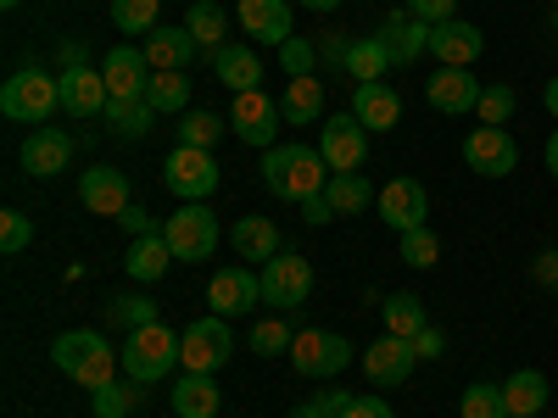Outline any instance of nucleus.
<instances>
[{"label":"nucleus","instance_id":"nucleus-36","mask_svg":"<svg viewBox=\"0 0 558 418\" xmlns=\"http://www.w3.org/2000/svg\"><path fill=\"white\" fill-rule=\"evenodd\" d=\"M107 323H112V330H123V335H134V330H146V323H157V302L140 296V291L112 296L107 302Z\"/></svg>","mask_w":558,"mask_h":418},{"label":"nucleus","instance_id":"nucleus-39","mask_svg":"<svg viewBox=\"0 0 558 418\" xmlns=\"http://www.w3.org/2000/svg\"><path fill=\"white\" fill-rule=\"evenodd\" d=\"M157 17H162V0H112L118 34H151Z\"/></svg>","mask_w":558,"mask_h":418},{"label":"nucleus","instance_id":"nucleus-17","mask_svg":"<svg viewBox=\"0 0 558 418\" xmlns=\"http://www.w3.org/2000/svg\"><path fill=\"white\" fill-rule=\"evenodd\" d=\"M425 101L447 118H470L481 107V78L470 67H436V78L425 84Z\"/></svg>","mask_w":558,"mask_h":418},{"label":"nucleus","instance_id":"nucleus-27","mask_svg":"<svg viewBox=\"0 0 558 418\" xmlns=\"http://www.w3.org/2000/svg\"><path fill=\"white\" fill-rule=\"evenodd\" d=\"M241 28L257 34V45L291 39V0H241Z\"/></svg>","mask_w":558,"mask_h":418},{"label":"nucleus","instance_id":"nucleus-58","mask_svg":"<svg viewBox=\"0 0 558 418\" xmlns=\"http://www.w3.org/2000/svg\"><path fill=\"white\" fill-rule=\"evenodd\" d=\"M542 107L553 112V123H558V78H547V89H542Z\"/></svg>","mask_w":558,"mask_h":418},{"label":"nucleus","instance_id":"nucleus-53","mask_svg":"<svg viewBox=\"0 0 558 418\" xmlns=\"http://www.w3.org/2000/svg\"><path fill=\"white\" fill-rule=\"evenodd\" d=\"M531 279H536V285H547V291L558 285V246H553V251H542V257L531 262Z\"/></svg>","mask_w":558,"mask_h":418},{"label":"nucleus","instance_id":"nucleus-16","mask_svg":"<svg viewBox=\"0 0 558 418\" xmlns=\"http://www.w3.org/2000/svg\"><path fill=\"white\" fill-rule=\"evenodd\" d=\"M380 218L386 229H397V235H408V229H425V212H430V190L418 179H391L380 190Z\"/></svg>","mask_w":558,"mask_h":418},{"label":"nucleus","instance_id":"nucleus-4","mask_svg":"<svg viewBox=\"0 0 558 418\" xmlns=\"http://www.w3.org/2000/svg\"><path fill=\"white\" fill-rule=\"evenodd\" d=\"M62 107V89H57V73H45V67H23L12 73L7 84H0V112H7L12 123H45Z\"/></svg>","mask_w":558,"mask_h":418},{"label":"nucleus","instance_id":"nucleus-18","mask_svg":"<svg viewBox=\"0 0 558 418\" xmlns=\"http://www.w3.org/2000/svg\"><path fill=\"white\" fill-rule=\"evenodd\" d=\"M23 173H34V179H57L68 162H73V134L68 128H51V123H39L28 139H23Z\"/></svg>","mask_w":558,"mask_h":418},{"label":"nucleus","instance_id":"nucleus-14","mask_svg":"<svg viewBox=\"0 0 558 418\" xmlns=\"http://www.w3.org/2000/svg\"><path fill=\"white\" fill-rule=\"evenodd\" d=\"M413 362H418V352L402 335H380L375 346H363V374H368V385H375V391H397L413 374Z\"/></svg>","mask_w":558,"mask_h":418},{"label":"nucleus","instance_id":"nucleus-15","mask_svg":"<svg viewBox=\"0 0 558 418\" xmlns=\"http://www.w3.org/2000/svg\"><path fill=\"white\" fill-rule=\"evenodd\" d=\"M57 89H62V112H68L73 123H78V118H101L107 101H112L101 67H62V73H57Z\"/></svg>","mask_w":558,"mask_h":418},{"label":"nucleus","instance_id":"nucleus-11","mask_svg":"<svg viewBox=\"0 0 558 418\" xmlns=\"http://www.w3.org/2000/svg\"><path fill=\"white\" fill-rule=\"evenodd\" d=\"M463 162H470L481 179H508V173L520 168V139L508 134V128L481 123L470 139H463Z\"/></svg>","mask_w":558,"mask_h":418},{"label":"nucleus","instance_id":"nucleus-52","mask_svg":"<svg viewBox=\"0 0 558 418\" xmlns=\"http://www.w3.org/2000/svg\"><path fill=\"white\" fill-rule=\"evenodd\" d=\"M330 218H336V207H330V196H324V190L302 201V223H313V229H324V223H330Z\"/></svg>","mask_w":558,"mask_h":418},{"label":"nucleus","instance_id":"nucleus-37","mask_svg":"<svg viewBox=\"0 0 558 418\" xmlns=\"http://www.w3.org/2000/svg\"><path fill=\"white\" fill-rule=\"evenodd\" d=\"M184 101H191V78L184 73H151V89H146V107L162 118H173V112H184Z\"/></svg>","mask_w":558,"mask_h":418},{"label":"nucleus","instance_id":"nucleus-48","mask_svg":"<svg viewBox=\"0 0 558 418\" xmlns=\"http://www.w3.org/2000/svg\"><path fill=\"white\" fill-rule=\"evenodd\" d=\"M347 391H324V396H307V402H296L291 407V418H341L347 413Z\"/></svg>","mask_w":558,"mask_h":418},{"label":"nucleus","instance_id":"nucleus-46","mask_svg":"<svg viewBox=\"0 0 558 418\" xmlns=\"http://www.w3.org/2000/svg\"><path fill=\"white\" fill-rule=\"evenodd\" d=\"M514 101H520V96H514V89H508V84H486V89H481V107H475V112H481V123L502 128L508 118H514Z\"/></svg>","mask_w":558,"mask_h":418},{"label":"nucleus","instance_id":"nucleus-31","mask_svg":"<svg viewBox=\"0 0 558 418\" xmlns=\"http://www.w3.org/2000/svg\"><path fill=\"white\" fill-rule=\"evenodd\" d=\"M380 318H386V335H402V341H413L418 330H425V302H418L413 291H397V296H386L380 302Z\"/></svg>","mask_w":558,"mask_h":418},{"label":"nucleus","instance_id":"nucleus-63","mask_svg":"<svg viewBox=\"0 0 558 418\" xmlns=\"http://www.w3.org/2000/svg\"><path fill=\"white\" fill-rule=\"evenodd\" d=\"M536 418H542V413H536Z\"/></svg>","mask_w":558,"mask_h":418},{"label":"nucleus","instance_id":"nucleus-32","mask_svg":"<svg viewBox=\"0 0 558 418\" xmlns=\"http://www.w3.org/2000/svg\"><path fill=\"white\" fill-rule=\"evenodd\" d=\"M386 67H391V57H386L380 34H363V39H352V45H347V67H341V73H352L357 84L386 78Z\"/></svg>","mask_w":558,"mask_h":418},{"label":"nucleus","instance_id":"nucleus-21","mask_svg":"<svg viewBox=\"0 0 558 418\" xmlns=\"http://www.w3.org/2000/svg\"><path fill=\"white\" fill-rule=\"evenodd\" d=\"M481 51H486V34H481L475 23L452 17V23H436V28H430V57H436V67H470V62H481Z\"/></svg>","mask_w":558,"mask_h":418},{"label":"nucleus","instance_id":"nucleus-34","mask_svg":"<svg viewBox=\"0 0 558 418\" xmlns=\"http://www.w3.org/2000/svg\"><path fill=\"white\" fill-rule=\"evenodd\" d=\"M229 241H235V251L241 257H279V229L268 223V218H241L235 229H229Z\"/></svg>","mask_w":558,"mask_h":418},{"label":"nucleus","instance_id":"nucleus-51","mask_svg":"<svg viewBox=\"0 0 558 418\" xmlns=\"http://www.w3.org/2000/svg\"><path fill=\"white\" fill-rule=\"evenodd\" d=\"M118 223L129 229V235H162V229H168V218H151V212H140V207H129Z\"/></svg>","mask_w":558,"mask_h":418},{"label":"nucleus","instance_id":"nucleus-23","mask_svg":"<svg viewBox=\"0 0 558 418\" xmlns=\"http://www.w3.org/2000/svg\"><path fill=\"white\" fill-rule=\"evenodd\" d=\"M78 201H84V212H96V218H123L129 212V179L118 168H89L78 179Z\"/></svg>","mask_w":558,"mask_h":418},{"label":"nucleus","instance_id":"nucleus-25","mask_svg":"<svg viewBox=\"0 0 558 418\" xmlns=\"http://www.w3.org/2000/svg\"><path fill=\"white\" fill-rule=\"evenodd\" d=\"M213 78H218L223 89H235V96H246V89H263L257 45H223V51H213Z\"/></svg>","mask_w":558,"mask_h":418},{"label":"nucleus","instance_id":"nucleus-44","mask_svg":"<svg viewBox=\"0 0 558 418\" xmlns=\"http://www.w3.org/2000/svg\"><path fill=\"white\" fill-rule=\"evenodd\" d=\"M96 396V418H129L134 407H140V391H134V380L123 385V380H112V385H101V391H89Z\"/></svg>","mask_w":558,"mask_h":418},{"label":"nucleus","instance_id":"nucleus-2","mask_svg":"<svg viewBox=\"0 0 558 418\" xmlns=\"http://www.w3.org/2000/svg\"><path fill=\"white\" fill-rule=\"evenodd\" d=\"M51 362L84 391H101L118 380V346H107V335L96 330H68L51 341Z\"/></svg>","mask_w":558,"mask_h":418},{"label":"nucleus","instance_id":"nucleus-56","mask_svg":"<svg viewBox=\"0 0 558 418\" xmlns=\"http://www.w3.org/2000/svg\"><path fill=\"white\" fill-rule=\"evenodd\" d=\"M318 57L330 62V67H347V39H341V34H324V39H318Z\"/></svg>","mask_w":558,"mask_h":418},{"label":"nucleus","instance_id":"nucleus-33","mask_svg":"<svg viewBox=\"0 0 558 418\" xmlns=\"http://www.w3.org/2000/svg\"><path fill=\"white\" fill-rule=\"evenodd\" d=\"M184 28H191V39L202 45V51H223V34H229V17L218 0H196L191 12H184Z\"/></svg>","mask_w":558,"mask_h":418},{"label":"nucleus","instance_id":"nucleus-9","mask_svg":"<svg viewBox=\"0 0 558 418\" xmlns=\"http://www.w3.org/2000/svg\"><path fill=\"white\" fill-rule=\"evenodd\" d=\"M162 184H168L179 201H207V196L218 190V162H213V151H202V146H173L168 162H162Z\"/></svg>","mask_w":558,"mask_h":418},{"label":"nucleus","instance_id":"nucleus-59","mask_svg":"<svg viewBox=\"0 0 558 418\" xmlns=\"http://www.w3.org/2000/svg\"><path fill=\"white\" fill-rule=\"evenodd\" d=\"M542 157H547V173H553V179H558V128H553V134H547V151H542Z\"/></svg>","mask_w":558,"mask_h":418},{"label":"nucleus","instance_id":"nucleus-60","mask_svg":"<svg viewBox=\"0 0 558 418\" xmlns=\"http://www.w3.org/2000/svg\"><path fill=\"white\" fill-rule=\"evenodd\" d=\"M0 7H7V12H17V7H23V0H0Z\"/></svg>","mask_w":558,"mask_h":418},{"label":"nucleus","instance_id":"nucleus-40","mask_svg":"<svg viewBox=\"0 0 558 418\" xmlns=\"http://www.w3.org/2000/svg\"><path fill=\"white\" fill-rule=\"evenodd\" d=\"M223 123H229V118H218V112H184L173 128H179V146H202V151H213V146H218V134H223Z\"/></svg>","mask_w":558,"mask_h":418},{"label":"nucleus","instance_id":"nucleus-61","mask_svg":"<svg viewBox=\"0 0 558 418\" xmlns=\"http://www.w3.org/2000/svg\"><path fill=\"white\" fill-rule=\"evenodd\" d=\"M553 302H558V285H553Z\"/></svg>","mask_w":558,"mask_h":418},{"label":"nucleus","instance_id":"nucleus-43","mask_svg":"<svg viewBox=\"0 0 558 418\" xmlns=\"http://www.w3.org/2000/svg\"><path fill=\"white\" fill-rule=\"evenodd\" d=\"M291 341H296V330H291L286 318H263V323H252V352H257V357L291 352Z\"/></svg>","mask_w":558,"mask_h":418},{"label":"nucleus","instance_id":"nucleus-8","mask_svg":"<svg viewBox=\"0 0 558 418\" xmlns=\"http://www.w3.org/2000/svg\"><path fill=\"white\" fill-rule=\"evenodd\" d=\"M168 246H173V262H207L218 251V218L202 207V201H184L179 212H168Z\"/></svg>","mask_w":558,"mask_h":418},{"label":"nucleus","instance_id":"nucleus-41","mask_svg":"<svg viewBox=\"0 0 558 418\" xmlns=\"http://www.w3.org/2000/svg\"><path fill=\"white\" fill-rule=\"evenodd\" d=\"M458 413H463V418H508V402H502V385H492V380H475L470 391H463V402H458Z\"/></svg>","mask_w":558,"mask_h":418},{"label":"nucleus","instance_id":"nucleus-26","mask_svg":"<svg viewBox=\"0 0 558 418\" xmlns=\"http://www.w3.org/2000/svg\"><path fill=\"white\" fill-rule=\"evenodd\" d=\"M168 402H173L179 418H218V407H223L213 374H191V368H184V374L168 385Z\"/></svg>","mask_w":558,"mask_h":418},{"label":"nucleus","instance_id":"nucleus-54","mask_svg":"<svg viewBox=\"0 0 558 418\" xmlns=\"http://www.w3.org/2000/svg\"><path fill=\"white\" fill-rule=\"evenodd\" d=\"M413 352H418V357H441V352H447V341H441L436 323H425V330L413 335Z\"/></svg>","mask_w":558,"mask_h":418},{"label":"nucleus","instance_id":"nucleus-28","mask_svg":"<svg viewBox=\"0 0 558 418\" xmlns=\"http://www.w3.org/2000/svg\"><path fill=\"white\" fill-rule=\"evenodd\" d=\"M547 374L542 368H520V374L502 380V402H508V418H536L547 407Z\"/></svg>","mask_w":558,"mask_h":418},{"label":"nucleus","instance_id":"nucleus-55","mask_svg":"<svg viewBox=\"0 0 558 418\" xmlns=\"http://www.w3.org/2000/svg\"><path fill=\"white\" fill-rule=\"evenodd\" d=\"M57 62H62V67H89V45H84V39H62V45H57Z\"/></svg>","mask_w":558,"mask_h":418},{"label":"nucleus","instance_id":"nucleus-22","mask_svg":"<svg viewBox=\"0 0 558 418\" xmlns=\"http://www.w3.org/2000/svg\"><path fill=\"white\" fill-rule=\"evenodd\" d=\"M352 118L368 128V134H391L397 123H402V96H397V89L391 84H357L352 89Z\"/></svg>","mask_w":558,"mask_h":418},{"label":"nucleus","instance_id":"nucleus-3","mask_svg":"<svg viewBox=\"0 0 558 418\" xmlns=\"http://www.w3.org/2000/svg\"><path fill=\"white\" fill-rule=\"evenodd\" d=\"M173 368H184L179 362V335L168 330L162 318L146 323V330H134V335H123V374L134 385H157V380L173 374Z\"/></svg>","mask_w":558,"mask_h":418},{"label":"nucleus","instance_id":"nucleus-57","mask_svg":"<svg viewBox=\"0 0 558 418\" xmlns=\"http://www.w3.org/2000/svg\"><path fill=\"white\" fill-rule=\"evenodd\" d=\"M341 7H347V0H302V12H318V17L324 12H341Z\"/></svg>","mask_w":558,"mask_h":418},{"label":"nucleus","instance_id":"nucleus-35","mask_svg":"<svg viewBox=\"0 0 558 418\" xmlns=\"http://www.w3.org/2000/svg\"><path fill=\"white\" fill-rule=\"evenodd\" d=\"M279 112H286V123H318L324 118V84L318 78H291Z\"/></svg>","mask_w":558,"mask_h":418},{"label":"nucleus","instance_id":"nucleus-20","mask_svg":"<svg viewBox=\"0 0 558 418\" xmlns=\"http://www.w3.org/2000/svg\"><path fill=\"white\" fill-rule=\"evenodd\" d=\"M380 45H386L391 67H413L418 57H430V23H418V17L402 7V12H391V17L380 23Z\"/></svg>","mask_w":558,"mask_h":418},{"label":"nucleus","instance_id":"nucleus-24","mask_svg":"<svg viewBox=\"0 0 558 418\" xmlns=\"http://www.w3.org/2000/svg\"><path fill=\"white\" fill-rule=\"evenodd\" d=\"M140 51L151 57V67H157V73H184V67L196 62L202 45L191 39V28H184V23H179V28H162V23H157V28L146 34V45H140Z\"/></svg>","mask_w":558,"mask_h":418},{"label":"nucleus","instance_id":"nucleus-13","mask_svg":"<svg viewBox=\"0 0 558 418\" xmlns=\"http://www.w3.org/2000/svg\"><path fill=\"white\" fill-rule=\"evenodd\" d=\"M151 57L146 51H134V45H112L107 62H101V78L112 89V101H146V89H151Z\"/></svg>","mask_w":558,"mask_h":418},{"label":"nucleus","instance_id":"nucleus-29","mask_svg":"<svg viewBox=\"0 0 558 418\" xmlns=\"http://www.w3.org/2000/svg\"><path fill=\"white\" fill-rule=\"evenodd\" d=\"M168 257H173L168 235H134V246L123 251V273L140 279V285H151V279L168 273Z\"/></svg>","mask_w":558,"mask_h":418},{"label":"nucleus","instance_id":"nucleus-19","mask_svg":"<svg viewBox=\"0 0 558 418\" xmlns=\"http://www.w3.org/2000/svg\"><path fill=\"white\" fill-rule=\"evenodd\" d=\"M207 302H213L218 318H241V312H257L263 285H257L252 268H218L213 285H207Z\"/></svg>","mask_w":558,"mask_h":418},{"label":"nucleus","instance_id":"nucleus-1","mask_svg":"<svg viewBox=\"0 0 558 418\" xmlns=\"http://www.w3.org/2000/svg\"><path fill=\"white\" fill-rule=\"evenodd\" d=\"M263 184H268V196H279V201H307V196H318L324 184H330V162L318 157V146H274V151H263Z\"/></svg>","mask_w":558,"mask_h":418},{"label":"nucleus","instance_id":"nucleus-47","mask_svg":"<svg viewBox=\"0 0 558 418\" xmlns=\"http://www.w3.org/2000/svg\"><path fill=\"white\" fill-rule=\"evenodd\" d=\"M28 246H34V218L28 212H0V251L17 257Z\"/></svg>","mask_w":558,"mask_h":418},{"label":"nucleus","instance_id":"nucleus-42","mask_svg":"<svg viewBox=\"0 0 558 418\" xmlns=\"http://www.w3.org/2000/svg\"><path fill=\"white\" fill-rule=\"evenodd\" d=\"M402 246H397V257L408 262V268H436V257H441V241H436V229L425 223V229H408V235H397Z\"/></svg>","mask_w":558,"mask_h":418},{"label":"nucleus","instance_id":"nucleus-49","mask_svg":"<svg viewBox=\"0 0 558 418\" xmlns=\"http://www.w3.org/2000/svg\"><path fill=\"white\" fill-rule=\"evenodd\" d=\"M408 12H413L418 23L436 28V23H452V17H458V0H408Z\"/></svg>","mask_w":558,"mask_h":418},{"label":"nucleus","instance_id":"nucleus-5","mask_svg":"<svg viewBox=\"0 0 558 418\" xmlns=\"http://www.w3.org/2000/svg\"><path fill=\"white\" fill-rule=\"evenodd\" d=\"M257 285H263V302H268V307L296 312V307L313 296V262H307L302 251H279V257L263 262Z\"/></svg>","mask_w":558,"mask_h":418},{"label":"nucleus","instance_id":"nucleus-7","mask_svg":"<svg viewBox=\"0 0 558 418\" xmlns=\"http://www.w3.org/2000/svg\"><path fill=\"white\" fill-rule=\"evenodd\" d=\"M286 357H291V368L302 380H336L341 368L352 362V341L336 335V330H302Z\"/></svg>","mask_w":558,"mask_h":418},{"label":"nucleus","instance_id":"nucleus-12","mask_svg":"<svg viewBox=\"0 0 558 418\" xmlns=\"http://www.w3.org/2000/svg\"><path fill=\"white\" fill-rule=\"evenodd\" d=\"M318 157L330 162V173H357L363 157H368V128H363L352 112L318 123Z\"/></svg>","mask_w":558,"mask_h":418},{"label":"nucleus","instance_id":"nucleus-10","mask_svg":"<svg viewBox=\"0 0 558 418\" xmlns=\"http://www.w3.org/2000/svg\"><path fill=\"white\" fill-rule=\"evenodd\" d=\"M279 123H286V112H279V101H268L263 89H246V96H235V107H229V128H235V139L252 151H274Z\"/></svg>","mask_w":558,"mask_h":418},{"label":"nucleus","instance_id":"nucleus-30","mask_svg":"<svg viewBox=\"0 0 558 418\" xmlns=\"http://www.w3.org/2000/svg\"><path fill=\"white\" fill-rule=\"evenodd\" d=\"M324 196H330V207H336V218H357V212H368L380 196H375V184H368L363 173H330V184H324Z\"/></svg>","mask_w":558,"mask_h":418},{"label":"nucleus","instance_id":"nucleus-6","mask_svg":"<svg viewBox=\"0 0 558 418\" xmlns=\"http://www.w3.org/2000/svg\"><path fill=\"white\" fill-rule=\"evenodd\" d=\"M229 357H235V335H229V323L218 312L196 318L191 330L179 335V362L191 368V374H218Z\"/></svg>","mask_w":558,"mask_h":418},{"label":"nucleus","instance_id":"nucleus-62","mask_svg":"<svg viewBox=\"0 0 558 418\" xmlns=\"http://www.w3.org/2000/svg\"><path fill=\"white\" fill-rule=\"evenodd\" d=\"M553 12H558V0H553Z\"/></svg>","mask_w":558,"mask_h":418},{"label":"nucleus","instance_id":"nucleus-38","mask_svg":"<svg viewBox=\"0 0 558 418\" xmlns=\"http://www.w3.org/2000/svg\"><path fill=\"white\" fill-rule=\"evenodd\" d=\"M101 118H107V128H112L118 139H146V128H151L157 112H151L146 101H107Z\"/></svg>","mask_w":558,"mask_h":418},{"label":"nucleus","instance_id":"nucleus-45","mask_svg":"<svg viewBox=\"0 0 558 418\" xmlns=\"http://www.w3.org/2000/svg\"><path fill=\"white\" fill-rule=\"evenodd\" d=\"M313 62H318V45L313 39L291 34L286 45H279V67H286L291 78H313Z\"/></svg>","mask_w":558,"mask_h":418},{"label":"nucleus","instance_id":"nucleus-50","mask_svg":"<svg viewBox=\"0 0 558 418\" xmlns=\"http://www.w3.org/2000/svg\"><path fill=\"white\" fill-rule=\"evenodd\" d=\"M341 418H391V402L386 396H375V391H363V396H352L347 402V413Z\"/></svg>","mask_w":558,"mask_h":418}]
</instances>
